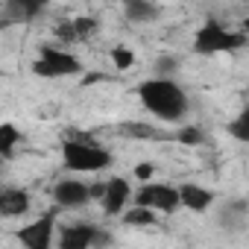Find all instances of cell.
<instances>
[{"mask_svg":"<svg viewBox=\"0 0 249 249\" xmlns=\"http://www.w3.org/2000/svg\"><path fill=\"white\" fill-rule=\"evenodd\" d=\"M170 141H179L185 147H199V144H205V132L199 126H182L179 132L170 135Z\"/></svg>","mask_w":249,"mask_h":249,"instance_id":"cell-17","label":"cell"},{"mask_svg":"<svg viewBox=\"0 0 249 249\" xmlns=\"http://www.w3.org/2000/svg\"><path fill=\"white\" fill-rule=\"evenodd\" d=\"M73 24V33H76V41H91L94 38V33H97V18H91V15H79V18H73L71 21Z\"/></svg>","mask_w":249,"mask_h":249,"instance_id":"cell-16","label":"cell"},{"mask_svg":"<svg viewBox=\"0 0 249 249\" xmlns=\"http://www.w3.org/2000/svg\"><path fill=\"white\" fill-rule=\"evenodd\" d=\"M132 179H138V182H150V179H156V164H150V161H141V164H135V170H132Z\"/></svg>","mask_w":249,"mask_h":249,"instance_id":"cell-21","label":"cell"},{"mask_svg":"<svg viewBox=\"0 0 249 249\" xmlns=\"http://www.w3.org/2000/svg\"><path fill=\"white\" fill-rule=\"evenodd\" d=\"M246 44V33H231L223 24H217L214 18H208L196 36H194V53L199 56H211V53H234Z\"/></svg>","mask_w":249,"mask_h":249,"instance_id":"cell-3","label":"cell"},{"mask_svg":"<svg viewBox=\"0 0 249 249\" xmlns=\"http://www.w3.org/2000/svg\"><path fill=\"white\" fill-rule=\"evenodd\" d=\"M179 3H194V0H179Z\"/></svg>","mask_w":249,"mask_h":249,"instance_id":"cell-24","label":"cell"},{"mask_svg":"<svg viewBox=\"0 0 249 249\" xmlns=\"http://www.w3.org/2000/svg\"><path fill=\"white\" fill-rule=\"evenodd\" d=\"M18 141H21V129L15 123H0V159H12Z\"/></svg>","mask_w":249,"mask_h":249,"instance_id":"cell-15","label":"cell"},{"mask_svg":"<svg viewBox=\"0 0 249 249\" xmlns=\"http://www.w3.org/2000/svg\"><path fill=\"white\" fill-rule=\"evenodd\" d=\"M135 62H138V59H135V53H132L129 47H123V44L111 47V65H114L117 71H129Z\"/></svg>","mask_w":249,"mask_h":249,"instance_id":"cell-19","label":"cell"},{"mask_svg":"<svg viewBox=\"0 0 249 249\" xmlns=\"http://www.w3.org/2000/svg\"><path fill=\"white\" fill-rule=\"evenodd\" d=\"M97 226L91 223H76V226H68L62 229V237H59V246L62 249H91L94 240H97Z\"/></svg>","mask_w":249,"mask_h":249,"instance_id":"cell-10","label":"cell"},{"mask_svg":"<svg viewBox=\"0 0 249 249\" xmlns=\"http://www.w3.org/2000/svg\"><path fill=\"white\" fill-rule=\"evenodd\" d=\"M30 211V194L24 188H3L0 191V217H24Z\"/></svg>","mask_w":249,"mask_h":249,"instance_id":"cell-11","label":"cell"},{"mask_svg":"<svg viewBox=\"0 0 249 249\" xmlns=\"http://www.w3.org/2000/svg\"><path fill=\"white\" fill-rule=\"evenodd\" d=\"M179 191V205L194 211V214H202L214 205V191L211 188H202V185H194V182H185L176 188Z\"/></svg>","mask_w":249,"mask_h":249,"instance_id":"cell-9","label":"cell"},{"mask_svg":"<svg viewBox=\"0 0 249 249\" xmlns=\"http://www.w3.org/2000/svg\"><path fill=\"white\" fill-rule=\"evenodd\" d=\"M62 161H65V167L68 170H73V173H100V170H106V167H111V153L108 150H103V147H97L94 141H88V138H68L65 144H62Z\"/></svg>","mask_w":249,"mask_h":249,"instance_id":"cell-2","label":"cell"},{"mask_svg":"<svg viewBox=\"0 0 249 249\" xmlns=\"http://www.w3.org/2000/svg\"><path fill=\"white\" fill-rule=\"evenodd\" d=\"M33 73L36 76H44V79H59V76H76L82 73V62L65 50V47H53V44H44L38 50V59L33 62Z\"/></svg>","mask_w":249,"mask_h":249,"instance_id":"cell-4","label":"cell"},{"mask_svg":"<svg viewBox=\"0 0 249 249\" xmlns=\"http://www.w3.org/2000/svg\"><path fill=\"white\" fill-rule=\"evenodd\" d=\"M123 12L135 24H147V21L159 18V6L150 3V0H123Z\"/></svg>","mask_w":249,"mask_h":249,"instance_id":"cell-12","label":"cell"},{"mask_svg":"<svg viewBox=\"0 0 249 249\" xmlns=\"http://www.w3.org/2000/svg\"><path fill=\"white\" fill-rule=\"evenodd\" d=\"M129 199H132V185L123 179V176L108 179V182H106V188H103V194H100L103 211H106L108 217H120V211L129 205Z\"/></svg>","mask_w":249,"mask_h":249,"instance_id":"cell-8","label":"cell"},{"mask_svg":"<svg viewBox=\"0 0 249 249\" xmlns=\"http://www.w3.org/2000/svg\"><path fill=\"white\" fill-rule=\"evenodd\" d=\"M135 205H147L159 214H173L179 208V191L170 188V185H161V182H141V188L132 194Z\"/></svg>","mask_w":249,"mask_h":249,"instance_id":"cell-5","label":"cell"},{"mask_svg":"<svg viewBox=\"0 0 249 249\" xmlns=\"http://www.w3.org/2000/svg\"><path fill=\"white\" fill-rule=\"evenodd\" d=\"M138 97H141L144 108L150 114H156L159 120H164V123H176L188 114V94L170 76L144 79L138 85Z\"/></svg>","mask_w":249,"mask_h":249,"instance_id":"cell-1","label":"cell"},{"mask_svg":"<svg viewBox=\"0 0 249 249\" xmlns=\"http://www.w3.org/2000/svg\"><path fill=\"white\" fill-rule=\"evenodd\" d=\"M226 132L237 141H249V111H240V117L226 123Z\"/></svg>","mask_w":249,"mask_h":249,"instance_id":"cell-18","label":"cell"},{"mask_svg":"<svg viewBox=\"0 0 249 249\" xmlns=\"http://www.w3.org/2000/svg\"><path fill=\"white\" fill-rule=\"evenodd\" d=\"M53 36L62 41V44H76V33H73V24L71 21H59L53 27Z\"/></svg>","mask_w":249,"mask_h":249,"instance_id":"cell-20","label":"cell"},{"mask_svg":"<svg viewBox=\"0 0 249 249\" xmlns=\"http://www.w3.org/2000/svg\"><path fill=\"white\" fill-rule=\"evenodd\" d=\"M33 3H36V6H38V9H44V6H47V3H50V0H33Z\"/></svg>","mask_w":249,"mask_h":249,"instance_id":"cell-23","label":"cell"},{"mask_svg":"<svg viewBox=\"0 0 249 249\" xmlns=\"http://www.w3.org/2000/svg\"><path fill=\"white\" fill-rule=\"evenodd\" d=\"M120 217H123V223H126V226H156L159 211H153V208H147V205H135V202H132V208H123V211H120Z\"/></svg>","mask_w":249,"mask_h":249,"instance_id":"cell-14","label":"cell"},{"mask_svg":"<svg viewBox=\"0 0 249 249\" xmlns=\"http://www.w3.org/2000/svg\"><path fill=\"white\" fill-rule=\"evenodd\" d=\"M53 202L56 208H82L91 202V188L79 179H59L53 185Z\"/></svg>","mask_w":249,"mask_h":249,"instance_id":"cell-6","label":"cell"},{"mask_svg":"<svg viewBox=\"0 0 249 249\" xmlns=\"http://www.w3.org/2000/svg\"><path fill=\"white\" fill-rule=\"evenodd\" d=\"M117 135H120V138H132V141H156V138H161V135L156 132V126H150V123H138V120L120 123V126H117Z\"/></svg>","mask_w":249,"mask_h":249,"instance_id":"cell-13","label":"cell"},{"mask_svg":"<svg viewBox=\"0 0 249 249\" xmlns=\"http://www.w3.org/2000/svg\"><path fill=\"white\" fill-rule=\"evenodd\" d=\"M176 71V59H170V56H164L161 62H159V68H156V76H170Z\"/></svg>","mask_w":249,"mask_h":249,"instance_id":"cell-22","label":"cell"},{"mask_svg":"<svg viewBox=\"0 0 249 249\" xmlns=\"http://www.w3.org/2000/svg\"><path fill=\"white\" fill-rule=\"evenodd\" d=\"M15 240L21 246H27V249H50V243H53V211L44 214V217H38L36 223L18 229Z\"/></svg>","mask_w":249,"mask_h":249,"instance_id":"cell-7","label":"cell"}]
</instances>
